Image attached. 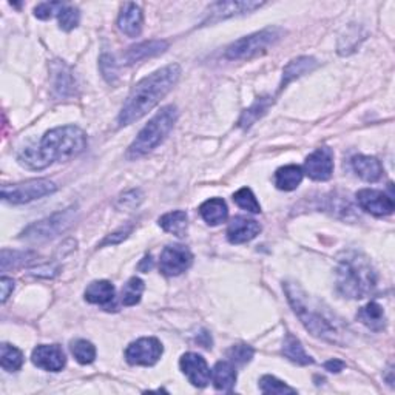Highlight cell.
Masks as SVG:
<instances>
[{
    "instance_id": "14",
    "label": "cell",
    "mask_w": 395,
    "mask_h": 395,
    "mask_svg": "<svg viewBox=\"0 0 395 395\" xmlns=\"http://www.w3.org/2000/svg\"><path fill=\"white\" fill-rule=\"evenodd\" d=\"M181 371L189 378V382L196 387H206L210 383V369L207 366V361L198 354H184L180 361Z\"/></svg>"
},
{
    "instance_id": "30",
    "label": "cell",
    "mask_w": 395,
    "mask_h": 395,
    "mask_svg": "<svg viewBox=\"0 0 395 395\" xmlns=\"http://www.w3.org/2000/svg\"><path fill=\"white\" fill-rule=\"evenodd\" d=\"M0 363H2V368L5 371L16 372L22 368V364H24V354H22L17 347L3 343V345H2V360H0Z\"/></svg>"
},
{
    "instance_id": "25",
    "label": "cell",
    "mask_w": 395,
    "mask_h": 395,
    "mask_svg": "<svg viewBox=\"0 0 395 395\" xmlns=\"http://www.w3.org/2000/svg\"><path fill=\"white\" fill-rule=\"evenodd\" d=\"M303 175H304L303 168L298 166L281 167L277 170V173H275V185H277L280 190L285 192L295 190L298 185L301 184Z\"/></svg>"
},
{
    "instance_id": "7",
    "label": "cell",
    "mask_w": 395,
    "mask_h": 395,
    "mask_svg": "<svg viewBox=\"0 0 395 395\" xmlns=\"http://www.w3.org/2000/svg\"><path fill=\"white\" fill-rule=\"evenodd\" d=\"M74 221V208H66L64 212H59L48 216V218L37 221L34 224L28 226L22 238L28 241H47L57 235L64 234L66 229L71 227Z\"/></svg>"
},
{
    "instance_id": "26",
    "label": "cell",
    "mask_w": 395,
    "mask_h": 395,
    "mask_svg": "<svg viewBox=\"0 0 395 395\" xmlns=\"http://www.w3.org/2000/svg\"><path fill=\"white\" fill-rule=\"evenodd\" d=\"M282 354H285L286 359H289L290 361H294L296 364H300V366H308V364L314 363L312 357L306 354V350L301 346L300 340L294 337L292 333L286 335L285 345H282Z\"/></svg>"
},
{
    "instance_id": "3",
    "label": "cell",
    "mask_w": 395,
    "mask_h": 395,
    "mask_svg": "<svg viewBox=\"0 0 395 395\" xmlns=\"http://www.w3.org/2000/svg\"><path fill=\"white\" fill-rule=\"evenodd\" d=\"M285 290L295 314L314 337L335 345L346 341L347 331L337 315L331 314L327 308H323L319 301L310 298L295 282H286Z\"/></svg>"
},
{
    "instance_id": "6",
    "label": "cell",
    "mask_w": 395,
    "mask_h": 395,
    "mask_svg": "<svg viewBox=\"0 0 395 395\" xmlns=\"http://www.w3.org/2000/svg\"><path fill=\"white\" fill-rule=\"evenodd\" d=\"M282 36H285V31L278 27L264 28L261 31L235 41L232 45L227 47L226 57L230 61H249V59L263 55L267 48L275 45Z\"/></svg>"
},
{
    "instance_id": "27",
    "label": "cell",
    "mask_w": 395,
    "mask_h": 395,
    "mask_svg": "<svg viewBox=\"0 0 395 395\" xmlns=\"http://www.w3.org/2000/svg\"><path fill=\"white\" fill-rule=\"evenodd\" d=\"M159 226L171 235L185 236V234H187V226H189L187 213L182 210L166 213L159 218Z\"/></svg>"
},
{
    "instance_id": "20",
    "label": "cell",
    "mask_w": 395,
    "mask_h": 395,
    "mask_svg": "<svg viewBox=\"0 0 395 395\" xmlns=\"http://www.w3.org/2000/svg\"><path fill=\"white\" fill-rule=\"evenodd\" d=\"M317 66V61L314 57H308V56H303V57H298L294 59L292 62H289V65L282 71V80H281V85H280V90H285V88L290 84V82L301 78L303 74H308L312 70H314Z\"/></svg>"
},
{
    "instance_id": "38",
    "label": "cell",
    "mask_w": 395,
    "mask_h": 395,
    "mask_svg": "<svg viewBox=\"0 0 395 395\" xmlns=\"http://www.w3.org/2000/svg\"><path fill=\"white\" fill-rule=\"evenodd\" d=\"M101 73H102V76L106 78V80L108 82V84H115L116 79H117V66H116V62H115V59L111 57L110 55H103L101 57Z\"/></svg>"
},
{
    "instance_id": "33",
    "label": "cell",
    "mask_w": 395,
    "mask_h": 395,
    "mask_svg": "<svg viewBox=\"0 0 395 395\" xmlns=\"http://www.w3.org/2000/svg\"><path fill=\"white\" fill-rule=\"evenodd\" d=\"M259 389L263 394H295L296 389L287 386L285 382L272 375H264L259 382Z\"/></svg>"
},
{
    "instance_id": "37",
    "label": "cell",
    "mask_w": 395,
    "mask_h": 395,
    "mask_svg": "<svg viewBox=\"0 0 395 395\" xmlns=\"http://www.w3.org/2000/svg\"><path fill=\"white\" fill-rule=\"evenodd\" d=\"M229 359L234 364H240V366H244L245 363H249L253 359V349L250 346H245V345L234 346L232 349L229 350Z\"/></svg>"
},
{
    "instance_id": "11",
    "label": "cell",
    "mask_w": 395,
    "mask_h": 395,
    "mask_svg": "<svg viewBox=\"0 0 395 395\" xmlns=\"http://www.w3.org/2000/svg\"><path fill=\"white\" fill-rule=\"evenodd\" d=\"M264 3L263 2H235V0H230V2H216L208 6V14L204 19L203 25L208 24H216V22L226 20L235 16H241L245 13H252L258 8H261Z\"/></svg>"
},
{
    "instance_id": "23",
    "label": "cell",
    "mask_w": 395,
    "mask_h": 395,
    "mask_svg": "<svg viewBox=\"0 0 395 395\" xmlns=\"http://www.w3.org/2000/svg\"><path fill=\"white\" fill-rule=\"evenodd\" d=\"M199 213L203 216L204 221L210 226H218L221 222L227 220V204L224 199L221 198H212L206 201V203L199 207Z\"/></svg>"
},
{
    "instance_id": "29",
    "label": "cell",
    "mask_w": 395,
    "mask_h": 395,
    "mask_svg": "<svg viewBox=\"0 0 395 395\" xmlns=\"http://www.w3.org/2000/svg\"><path fill=\"white\" fill-rule=\"evenodd\" d=\"M272 98H261L258 99L250 108H247L243 113L241 119H240V127L241 129H249L253 124H255L259 117H263L267 110L272 107Z\"/></svg>"
},
{
    "instance_id": "36",
    "label": "cell",
    "mask_w": 395,
    "mask_h": 395,
    "mask_svg": "<svg viewBox=\"0 0 395 395\" xmlns=\"http://www.w3.org/2000/svg\"><path fill=\"white\" fill-rule=\"evenodd\" d=\"M65 3L62 2H43V3H39L34 8V16L37 19H42V20H47V19H51L55 16V14L57 13V16H59V13H61L64 8H65Z\"/></svg>"
},
{
    "instance_id": "34",
    "label": "cell",
    "mask_w": 395,
    "mask_h": 395,
    "mask_svg": "<svg viewBox=\"0 0 395 395\" xmlns=\"http://www.w3.org/2000/svg\"><path fill=\"white\" fill-rule=\"evenodd\" d=\"M234 201H235L238 207H241V208H244V210H247L250 213H259L261 212L259 203L257 201L255 195H253V192L247 187L238 190L234 195Z\"/></svg>"
},
{
    "instance_id": "18",
    "label": "cell",
    "mask_w": 395,
    "mask_h": 395,
    "mask_svg": "<svg viewBox=\"0 0 395 395\" xmlns=\"http://www.w3.org/2000/svg\"><path fill=\"white\" fill-rule=\"evenodd\" d=\"M168 48L167 41H147L125 51L124 59L127 64H136L148 57H155Z\"/></svg>"
},
{
    "instance_id": "43",
    "label": "cell",
    "mask_w": 395,
    "mask_h": 395,
    "mask_svg": "<svg viewBox=\"0 0 395 395\" xmlns=\"http://www.w3.org/2000/svg\"><path fill=\"white\" fill-rule=\"evenodd\" d=\"M152 266H153V261H152V257H145L143 263L139 264V269L141 271H144V272H148L152 269Z\"/></svg>"
},
{
    "instance_id": "35",
    "label": "cell",
    "mask_w": 395,
    "mask_h": 395,
    "mask_svg": "<svg viewBox=\"0 0 395 395\" xmlns=\"http://www.w3.org/2000/svg\"><path fill=\"white\" fill-rule=\"evenodd\" d=\"M59 27L64 31H71V29L76 28L79 25L80 14L79 10L74 8V6H65V8L59 13Z\"/></svg>"
},
{
    "instance_id": "40",
    "label": "cell",
    "mask_w": 395,
    "mask_h": 395,
    "mask_svg": "<svg viewBox=\"0 0 395 395\" xmlns=\"http://www.w3.org/2000/svg\"><path fill=\"white\" fill-rule=\"evenodd\" d=\"M0 287H2V303H5L13 292L14 281L8 277H2V280H0Z\"/></svg>"
},
{
    "instance_id": "8",
    "label": "cell",
    "mask_w": 395,
    "mask_h": 395,
    "mask_svg": "<svg viewBox=\"0 0 395 395\" xmlns=\"http://www.w3.org/2000/svg\"><path fill=\"white\" fill-rule=\"evenodd\" d=\"M56 190V184L50 180H29L27 182L3 185L2 198L11 204H27L48 196Z\"/></svg>"
},
{
    "instance_id": "16",
    "label": "cell",
    "mask_w": 395,
    "mask_h": 395,
    "mask_svg": "<svg viewBox=\"0 0 395 395\" xmlns=\"http://www.w3.org/2000/svg\"><path fill=\"white\" fill-rule=\"evenodd\" d=\"M261 232V226L255 220H249L245 216H236L227 229V238L232 244H243L253 240Z\"/></svg>"
},
{
    "instance_id": "24",
    "label": "cell",
    "mask_w": 395,
    "mask_h": 395,
    "mask_svg": "<svg viewBox=\"0 0 395 395\" xmlns=\"http://www.w3.org/2000/svg\"><path fill=\"white\" fill-rule=\"evenodd\" d=\"M85 300L92 304L108 306L115 300V286L110 281H94L85 290Z\"/></svg>"
},
{
    "instance_id": "10",
    "label": "cell",
    "mask_w": 395,
    "mask_h": 395,
    "mask_svg": "<svg viewBox=\"0 0 395 395\" xmlns=\"http://www.w3.org/2000/svg\"><path fill=\"white\" fill-rule=\"evenodd\" d=\"M192 261V252L185 245H167L161 253L159 269L167 277H176L189 269Z\"/></svg>"
},
{
    "instance_id": "22",
    "label": "cell",
    "mask_w": 395,
    "mask_h": 395,
    "mask_svg": "<svg viewBox=\"0 0 395 395\" xmlns=\"http://www.w3.org/2000/svg\"><path fill=\"white\" fill-rule=\"evenodd\" d=\"M357 318H359L364 326L369 327L371 331H375V332L383 331L386 326L385 310L382 306L375 301L368 303L364 308H361L359 310V314H357Z\"/></svg>"
},
{
    "instance_id": "4",
    "label": "cell",
    "mask_w": 395,
    "mask_h": 395,
    "mask_svg": "<svg viewBox=\"0 0 395 395\" xmlns=\"http://www.w3.org/2000/svg\"><path fill=\"white\" fill-rule=\"evenodd\" d=\"M377 286V273L371 261L359 252H347L340 258L337 269L338 292L346 298L361 300Z\"/></svg>"
},
{
    "instance_id": "19",
    "label": "cell",
    "mask_w": 395,
    "mask_h": 395,
    "mask_svg": "<svg viewBox=\"0 0 395 395\" xmlns=\"http://www.w3.org/2000/svg\"><path fill=\"white\" fill-rule=\"evenodd\" d=\"M352 168L355 173L366 182H375L383 175L382 162L374 158V156H364V155L354 156Z\"/></svg>"
},
{
    "instance_id": "2",
    "label": "cell",
    "mask_w": 395,
    "mask_h": 395,
    "mask_svg": "<svg viewBox=\"0 0 395 395\" xmlns=\"http://www.w3.org/2000/svg\"><path fill=\"white\" fill-rule=\"evenodd\" d=\"M181 76L180 65L171 64L164 69L148 74L133 87L129 98L119 113L117 122L121 127L130 125L145 116L164 96H166Z\"/></svg>"
},
{
    "instance_id": "41",
    "label": "cell",
    "mask_w": 395,
    "mask_h": 395,
    "mask_svg": "<svg viewBox=\"0 0 395 395\" xmlns=\"http://www.w3.org/2000/svg\"><path fill=\"white\" fill-rule=\"evenodd\" d=\"M130 234V230H121V232H117V234H113L111 236H108L106 241L102 243V245H106V244H116L119 241H122L127 238V235Z\"/></svg>"
},
{
    "instance_id": "13",
    "label": "cell",
    "mask_w": 395,
    "mask_h": 395,
    "mask_svg": "<svg viewBox=\"0 0 395 395\" xmlns=\"http://www.w3.org/2000/svg\"><path fill=\"white\" fill-rule=\"evenodd\" d=\"M357 201H359L363 210H366L374 216L391 215L395 208L392 196L386 195L382 190L363 189L357 193Z\"/></svg>"
},
{
    "instance_id": "42",
    "label": "cell",
    "mask_w": 395,
    "mask_h": 395,
    "mask_svg": "<svg viewBox=\"0 0 395 395\" xmlns=\"http://www.w3.org/2000/svg\"><path fill=\"white\" fill-rule=\"evenodd\" d=\"M343 368H345V363L340 361V360H329V361H326V364H324V369L326 371L335 372V374H337V372H340V371H343Z\"/></svg>"
},
{
    "instance_id": "9",
    "label": "cell",
    "mask_w": 395,
    "mask_h": 395,
    "mask_svg": "<svg viewBox=\"0 0 395 395\" xmlns=\"http://www.w3.org/2000/svg\"><path fill=\"white\" fill-rule=\"evenodd\" d=\"M162 352L164 347L158 338L145 337L136 340L127 347L125 359L133 366H153L159 361Z\"/></svg>"
},
{
    "instance_id": "17",
    "label": "cell",
    "mask_w": 395,
    "mask_h": 395,
    "mask_svg": "<svg viewBox=\"0 0 395 395\" xmlns=\"http://www.w3.org/2000/svg\"><path fill=\"white\" fill-rule=\"evenodd\" d=\"M117 27L129 37H136L143 31V11L136 3H125L119 14Z\"/></svg>"
},
{
    "instance_id": "12",
    "label": "cell",
    "mask_w": 395,
    "mask_h": 395,
    "mask_svg": "<svg viewBox=\"0 0 395 395\" xmlns=\"http://www.w3.org/2000/svg\"><path fill=\"white\" fill-rule=\"evenodd\" d=\"M304 173L314 181H327L333 173V152L329 147H319L308 156Z\"/></svg>"
},
{
    "instance_id": "28",
    "label": "cell",
    "mask_w": 395,
    "mask_h": 395,
    "mask_svg": "<svg viewBox=\"0 0 395 395\" xmlns=\"http://www.w3.org/2000/svg\"><path fill=\"white\" fill-rule=\"evenodd\" d=\"M74 82L71 78V73L69 70V66H65L64 64H56L53 65V90L57 96L65 98L73 93Z\"/></svg>"
},
{
    "instance_id": "15",
    "label": "cell",
    "mask_w": 395,
    "mask_h": 395,
    "mask_svg": "<svg viewBox=\"0 0 395 395\" xmlns=\"http://www.w3.org/2000/svg\"><path fill=\"white\" fill-rule=\"evenodd\" d=\"M31 360L37 368L51 371V372L62 371L64 366H65V363H66L64 350H62L61 346H57V345L37 346L33 350Z\"/></svg>"
},
{
    "instance_id": "32",
    "label": "cell",
    "mask_w": 395,
    "mask_h": 395,
    "mask_svg": "<svg viewBox=\"0 0 395 395\" xmlns=\"http://www.w3.org/2000/svg\"><path fill=\"white\" fill-rule=\"evenodd\" d=\"M71 352L80 364H90L96 359V347L87 340H76L71 343Z\"/></svg>"
},
{
    "instance_id": "5",
    "label": "cell",
    "mask_w": 395,
    "mask_h": 395,
    "mask_svg": "<svg viewBox=\"0 0 395 395\" xmlns=\"http://www.w3.org/2000/svg\"><path fill=\"white\" fill-rule=\"evenodd\" d=\"M178 119V110L173 106L164 107L158 115L152 117L143 130L139 131L138 138L133 141L129 148V158L138 159L141 156L155 150L164 139L168 136V133L173 129Z\"/></svg>"
},
{
    "instance_id": "39",
    "label": "cell",
    "mask_w": 395,
    "mask_h": 395,
    "mask_svg": "<svg viewBox=\"0 0 395 395\" xmlns=\"http://www.w3.org/2000/svg\"><path fill=\"white\" fill-rule=\"evenodd\" d=\"M141 201H143V193H141V190H131L124 193L122 198L119 199V206L124 208H135L139 206Z\"/></svg>"
},
{
    "instance_id": "31",
    "label": "cell",
    "mask_w": 395,
    "mask_h": 395,
    "mask_svg": "<svg viewBox=\"0 0 395 395\" xmlns=\"http://www.w3.org/2000/svg\"><path fill=\"white\" fill-rule=\"evenodd\" d=\"M144 281L141 278L133 277L131 280H129V282L124 286L122 289V304L124 306H135L141 301V296H143L144 292Z\"/></svg>"
},
{
    "instance_id": "1",
    "label": "cell",
    "mask_w": 395,
    "mask_h": 395,
    "mask_svg": "<svg viewBox=\"0 0 395 395\" xmlns=\"http://www.w3.org/2000/svg\"><path fill=\"white\" fill-rule=\"evenodd\" d=\"M87 136L76 125L57 127L42 138L39 145L27 147L19 155V162L29 170H43L53 162L69 161L84 152Z\"/></svg>"
},
{
    "instance_id": "21",
    "label": "cell",
    "mask_w": 395,
    "mask_h": 395,
    "mask_svg": "<svg viewBox=\"0 0 395 395\" xmlns=\"http://www.w3.org/2000/svg\"><path fill=\"white\" fill-rule=\"evenodd\" d=\"M213 385L218 391L230 392L236 382V369L232 361H220L216 363L212 372Z\"/></svg>"
}]
</instances>
